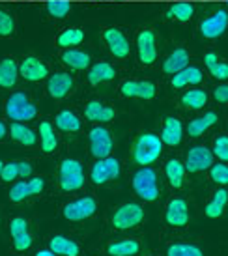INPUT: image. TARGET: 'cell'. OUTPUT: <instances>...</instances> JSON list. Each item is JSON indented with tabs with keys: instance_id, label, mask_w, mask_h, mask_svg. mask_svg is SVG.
<instances>
[{
	"instance_id": "cell-1",
	"label": "cell",
	"mask_w": 228,
	"mask_h": 256,
	"mask_svg": "<svg viewBox=\"0 0 228 256\" xmlns=\"http://www.w3.org/2000/svg\"><path fill=\"white\" fill-rule=\"evenodd\" d=\"M163 152V140L154 133H142L133 144V161L136 164H152Z\"/></svg>"
},
{
	"instance_id": "cell-2",
	"label": "cell",
	"mask_w": 228,
	"mask_h": 256,
	"mask_svg": "<svg viewBox=\"0 0 228 256\" xmlns=\"http://www.w3.org/2000/svg\"><path fill=\"white\" fill-rule=\"evenodd\" d=\"M133 189H135L136 196L142 198L144 202H154L159 196V189H157V174L154 168L142 166L140 170H136L133 176Z\"/></svg>"
},
{
	"instance_id": "cell-3",
	"label": "cell",
	"mask_w": 228,
	"mask_h": 256,
	"mask_svg": "<svg viewBox=\"0 0 228 256\" xmlns=\"http://www.w3.org/2000/svg\"><path fill=\"white\" fill-rule=\"evenodd\" d=\"M36 107L32 105V101L24 96L22 92L12 94L6 101V114L10 120L14 122H28L36 118Z\"/></svg>"
},
{
	"instance_id": "cell-4",
	"label": "cell",
	"mask_w": 228,
	"mask_h": 256,
	"mask_svg": "<svg viewBox=\"0 0 228 256\" xmlns=\"http://www.w3.org/2000/svg\"><path fill=\"white\" fill-rule=\"evenodd\" d=\"M84 185L82 164L75 159H66L60 164V187L64 191H77Z\"/></svg>"
},
{
	"instance_id": "cell-5",
	"label": "cell",
	"mask_w": 228,
	"mask_h": 256,
	"mask_svg": "<svg viewBox=\"0 0 228 256\" xmlns=\"http://www.w3.org/2000/svg\"><path fill=\"white\" fill-rule=\"evenodd\" d=\"M144 219V210L138 204H124L120 206L112 215V224L118 230H126V228H133L140 224Z\"/></svg>"
},
{
	"instance_id": "cell-6",
	"label": "cell",
	"mask_w": 228,
	"mask_h": 256,
	"mask_svg": "<svg viewBox=\"0 0 228 256\" xmlns=\"http://www.w3.org/2000/svg\"><path fill=\"white\" fill-rule=\"evenodd\" d=\"M118 174H120V163L114 157L108 156L96 161V164L92 166V172H90V178H92L94 184L103 185L107 184L108 180L118 178Z\"/></svg>"
},
{
	"instance_id": "cell-7",
	"label": "cell",
	"mask_w": 228,
	"mask_h": 256,
	"mask_svg": "<svg viewBox=\"0 0 228 256\" xmlns=\"http://www.w3.org/2000/svg\"><path fill=\"white\" fill-rule=\"evenodd\" d=\"M212 164H214V152L212 150H208L206 146H194L189 150L186 159V170L194 174V172L208 170Z\"/></svg>"
},
{
	"instance_id": "cell-8",
	"label": "cell",
	"mask_w": 228,
	"mask_h": 256,
	"mask_svg": "<svg viewBox=\"0 0 228 256\" xmlns=\"http://www.w3.org/2000/svg\"><path fill=\"white\" fill-rule=\"evenodd\" d=\"M90 152L98 159L110 156V152H112V138H110L108 129L98 126V128H94L90 131Z\"/></svg>"
},
{
	"instance_id": "cell-9",
	"label": "cell",
	"mask_w": 228,
	"mask_h": 256,
	"mask_svg": "<svg viewBox=\"0 0 228 256\" xmlns=\"http://www.w3.org/2000/svg\"><path fill=\"white\" fill-rule=\"evenodd\" d=\"M228 28V14L224 10H217L214 15H210L208 19L200 22V32L202 36L208 40H215L224 34V30Z\"/></svg>"
},
{
	"instance_id": "cell-10",
	"label": "cell",
	"mask_w": 228,
	"mask_h": 256,
	"mask_svg": "<svg viewBox=\"0 0 228 256\" xmlns=\"http://www.w3.org/2000/svg\"><path fill=\"white\" fill-rule=\"evenodd\" d=\"M136 50H138V60L144 66H152L157 58L156 49V36L150 28H144L136 36Z\"/></svg>"
},
{
	"instance_id": "cell-11",
	"label": "cell",
	"mask_w": 228,
	"mask_h": 256,
	"mask_svg": "<svg viewBox=\"0 0 228 256\" xmlns=\"http://www.w3.org/2000/svg\"><path fill=\"white\" fill-rule=\"evenodd\" d=\"M98 210V204L92 196H84V198H78L75 202H70L64 208V217L70 220H84L88 217H92Z\"/></svg>"
},
{
	"instance_id": "cell-12",
	"label": "cell",
	"mask_w": 228,
	"mask_h": 256,
	"mask_svg": "<svg viewBox=\"0 0 228 256\" xmlns=\"http://www.w3.org/2000/svg\"><path fill=\"white\" fill-rule=\"evenodd\" d=\"M103 40L108 45V50L110 54H114L116 58H128L131 54V49H129V42L128 38L124 36V32L118 28H107L103 32Z\"/></svg>"
},
{
	"instance_id": "cell-13",
	"label": "cell",
	"mask_w": 228,
	"mask_h": 256,
	"mask_svg": "<svg viewBox=\"0 0 228 256\" xmlns=\"http://www.w3.org/2000/svg\"><path fill=\"white\" fill-rule=\"evenodd\" d=\"M19 75L22 78H26V80H30V82H38V80H43L49 75V70H47V66L43 64L40 58L28 56L24 58L21 66H19Z\"/></svg>"
},
{
	"instance_id": "cell-14",
	"label": "cell",
	"mask_w": 228,
	"mask_h": 256,
	"mask_svg": "<svg viewBox=\"0 0 228 256\" xmlns=\"http://www.w3.org/2000/svg\"><path fill=\"white\" fill-rule=\"evenodd\" d=\"M120 90L126 98H140V100L156 98V84L150 80H126Z\"/></svg>"
},
{
	"instance_id": "cell-15",
	"label": "cell",
	"mask_w": 228,
	"mask_h": 256,
	"mask_svg": "<svg viewBox=\"0 0 228 256\" xmlns=\"http://www.w3.org/2000/svg\"><path fill=\"white\" fill-rule=\"evenodd\" d=\"M164 219L170 226H186L187 220H189V208H187V202L182 198H174L168 202L166 206V214H164Z\"/></svg>"
},
{
	"instance_id": "cell-16",
	"label": "cell",
	"mask_w": 228,
	"mask_h": 256,
	"mask_svg": "<svg viewBox=\"0 0 228 256\" xmlns=\"http://www.w3.org/2000/svg\"><path fill=\"white\" fill-rule=\"evenodd\" d=\"M73 88V78L68 73H54L47 82V90L49 96L54 100H62L68 94L72 92Z\"/></svg>"
},
{
	"instance_id": "cell-17",
	"label": "cell",
	"mask_w": 228,
	"mask_h": 256,
	"mask_svg": "<svg viewBox=\"0 0 228 256\" xmlns=\"http://www.w3.org/2000/svg\"><path fill=\"white\" fill-rule=\"evenodd\" d=\"M182 135H184V128H182V122L174 116H168L164 118L163 124V133H161V140L166 146H178L182 142Z\"/></svg>"
},
{
	"instance_id": "cell-18",
	"label": "cell",
	"mask_w": 228,
	"mask_h": 256,
	"mask_svg": "<svg viewBox=\"0 0 228 256\" xmlns=\"http://www.w3.org/2000/svg\"><path fill=\"white\" fill-rule=\"evenodd\" d=\"M187 66H189V52L186 49H174L168 54V58L164 60L163 72L168 73V75H176V73L182 72Z\"/></svg>"
},
{
	"instance_id": "cell-19",
	"label": "cell",
	"mask_w": 228,
	"mask_h": 256,
	"mask_svg": "<svg viewBox=\"0 0 228 256\" xmlns=\"http://www.w3.org/2000/svg\"><path fill=\"white\" fill-rule=\"evenodd\" d=\"M19 77V66L14 58H2L0 60V88H12Z\"/></svg>"
},
{
	"instance_id": "cell-20",
	"label": "cell",
	"mask_w": 228,
	"mask_h": 256,
	"mask_svg": "<svg viewBox=\"0 0 228 256\" xmlns=\"http://www.w3.org/2000/svg\"><path fill=\"white\" fill-rule=\"evenodd\" d=\"M202 80V72L194 66H187L176 75H172V86L174 88H184L187 84H198Z\"/></svg>"
},
{
	"instance_id": "cell-21",
	"label": "cell",
	"mask_w": 228,
	"mask_h": 256,
	"mask_svg": "<svg viewBox=\"0 0 228 256\" xmlns=\"http://www.w3.org/2000/svg\"><path fill=\"white\" fill-rule=\"evenodd\" d=\"M116 77V72L114 68L107 62H100V64H94L88 72V80L90 84H101V82H107V80H112Z\"/></svg>"
},
{
	"instance_id": "cell-22",
	"label": "cell",
	"mask_w": 228,
	"mask_h": 256,
	"mask_svg": "<svg viewBox=\"0 0 228 256\" xmlns=\"http://www.w3.org/2000/svg\"><path fill=\"white\" fill-rule=\"evenodd\" d=\"M164 174H166L168 184L174 189H180L184 185V178H186V164L178 161V159H170L164 166Z\"/></svg>"
},
{
	"instance_id": "cell-23",
	"label": "cell",
	"mask_w": 228,
	"mask_h": 256,
	"mask_svg": "<svg viewBox=\"0 0 228 256\" xmlns=\"http://www.w3.org/2000/svg\"><path fill=\"white\" fill-rule=\"evenodd\" d=\"M10 133H12V138L22 144V146H34L38 140L36 133L30 128H26L22 122H14L12 128H10Z\"/></svg>"
},
{
	"instance_id": "cell-24",
	"label": "cell",
	"mask_w": 228,
	"mask_h": 256,
	"mask_svg": "<svg viewBox=\"0 0 228 256\" xmlns=\"http://www.w3.org/2000/svg\"><path fill=\"white\" fill-rule=\"evenodd\" d=\"M50 250L62 256H78V245L72 240H68L64 236H54L50 240Z\"/></svg>"
},
{
	"instance_id": "cell-25",
	"label": "cell",
	"mask_w": 228,
	"mask_h": 256,
	"mask_svg": "<svg viewBox=\"0 0 228 256\" xmlns=\"http://www.w3.org/2000/svg\"><path fill=\"white\" fill-rule=\"evenodd\" d=\"M62 62L73 70H86L90 66V56L77 49H66L62 54Z\"/></svg>"
},
{
	"instance_id": "cell-26",
	"label": "cell",
	"mask_w": 228,
	"mask_h": 256,
	"mask_svg": "<svg viewBox=\"0 0 228 256\" xmlns=\"http://www.w3.org/2000/svg\"><path fill=\"white\" fill-rule=\"evenodd\" d=\"M215 122H217V114L214 112V110H210V112H206L204 116H200V118H194V120H191V124H189V136H200L204 135V131H208V129L214 126Z\"/></svg>"
},
{
	"instance_id": "cell-27",
	"label": "cell",
	"mask_w": 228,
	"mask_h": 256,
	"mask_svg": "<svg viewBox=\"0 0 228 256\" xmlns=\"http://www.w3.org/2000/svg\"><path fill=\"white\" fill-rule=\"evenodd\" d=\"M228 202V192L224 191V189H219V191H215L214 194V200L210 202L206 206V210H204V214L210 217V219H219L222 215V212H224V206H226Z\"/></svg>"
},
{
	"instance_id": "cell-28",
	"label": "cell",
	"mask_w": 228,
	"mask_h": 256,
	"mask_svg": "<svg viewBox=\"0 0 228 256\" xmlns=\"http://www.w3.org/2000/svg\"><path fill=\"white\" fill-rule=\"evenodd\" d=\"M204 64L208 66L210 73L215 78H219V80H226L228 78V64L226 62H221L215 52H208L206 56H204Z\"/></svg>"
},
{
	"instance_id": "cell-29",
	"label": "cell",
	"mask_w": 228,
	"mask_h": 256,
	"mask_svg": "<svg viewBox=\"0 0 228 256\" xmlns=\"http://www.w3.org/2000/svg\"><path fill=\"white\" fill-rule=\"evenodd\" d=\"M107 250L110 256H135L140 250V245L135 240H122V242L108 245Z\"/></svg>"
},
{
	"instance_id": "cell-30",
	"label": "cell",
	"mask_w": 228,
	"mask_h": 256,
	"mask_svg": "<svg viewBox=\"0 0 228 256\" xmlns=\"http://www.w3.org/2000/svg\"><path fill=\"white\" fill-rule=\"evenodd\" d=\"M40 138H42V150L43 152H54L58 146L56 135H54V129L49 122H42L40 124Z\"/></svg>"
},
{
	"instance_id": "cell-31",
	"label": "cell",
	"mask_w": 228,
	"mask_h": 256,
	"mask_svg": "<svg viewBox=\"0 0 228 256\" xmlns=\"http://www.w3.org/2000/svg\"><path fill=\"white\" fill-rule=\"evenodd\" d=\"M56 128L60 131H66V133H73V131H78L80 129V120L72 112V110H62L58 112L56 116Z\"/></svg>"
},
{
	"instance_id": "cell-32",
	"label": "cell",
	"mask_w": 228,
	"mask_h": 256,
	"mask_svg": "<svg viewBox=\"0 0 228 256\" xmlns=\"http://www.w3.org/2000/svg\"><path fill=\"white\" fill-rule=\"evenodd\" d=\"M84 40V32L80 28H68L64 30L60 36H58V45L64 47V49H73L75 45H80Z\"/></svg>"
},
{
	"instance_id": "cell-33",
	"label": "cell",
	"mask_w": 228,
	"mask_h": 256,
	"mask_svg": "<svg viewBox=\"0 0 228 256\" xmlns=\"http://www.w3.org/2000/svg\"><path fill=\"white\" fill-rule=\"evenodd\" d=\"M194 14V8L191 4H187V2H178V4H174V6L166 12V17L168 19H176L180 22H186L189 21Z\"/></svg>"
},
{
	"instance_id": "cell-34",
	"label": "cell",
	"mask_w": 228,
	"mask_h": 256,
	"mask_svg": "<svg viewBox=\"0 0 228 256\" xmlns=\"http://www.w3.org/2000/svg\"><path fill=\"white\" fill-rule=\"evenodd\" d=\"M182 103H184L186 107L192 108V110H198V108H202L208 103V96L204 90H189V92L182 98Z\"/></svg>"
},
{
	"instance_id": "cell-35",
	"label": "cell",
	"mask_w": 228,
	"mask_h": 256,
	"mask_svg": "<svg viewBox=\"0 0 228 256\" xmlns=\"http://www.w3.org/2000/svg\"><path fill=\"white\" fill-rule=\"evenodd\" d=\"M168 256H204L202 250L196 245H187V243H176L168 247Z\"/></svg>"
},
{
	"instance_id": "cell-36",
	"label": "cell",
	"mask_w": 228,
	"mask_h": 256,
	"mask_svg": "<svg viewBox=\"0 0 228 256\" xmlns=\"http://www.w3.org/2000/svg\"><path fill=\"white\" fill-rule=\"evenodd\" d=\"M47 12L54 19H64L66 15L72 12V6L68 2H62V0H50L47 4Z\"/></svg>"
},
{
	"instance_id": "cell-37",
	"label": "cell",
	"mask_w": 228,
	"mask_h": 256,
	"mask_svg": "<svg viewBox=\"0 0 228 256\" xmlns=\"http://www.w3.org/2000/svg\"><path fill=\"white\" fill-rule=\"evenodd\" d=\"M210 178L215 184H221V185H228V166L222 163L212 164L210 166Z\"/></svg>"
},
{
	"instance_id": "cell-38",
	"label": "cell",
	"mask_w": 228,
	"mask_h": 256,
	"mask_svg": "<svg viewBox=\"0 0 228 256\" xmlns=\"http://www.w3.org/2000/svg\"><path fill=\"white\" fill-rule=\"evenodd\" d=\"M30 194V187H28V182L24 184V182H19V184H15L12 187V191H10V200L12 202H21V200L28 198Z\"/></svg>"
},
{
	"instance_id": "cell-39",
	"label": "cell",
	"mask_w": 228,
	"mask_h": 256,
	"mask_svg": "<svg viewBox=\"0 0 228 256\" xmlns=\"http://www.w3.org/2000/svg\"><path fill=\"white\" fill-rule=\"evenodd\" d=\"M14 30H15L14 17L0 8V36H4V38L12 36V34H14Z\"/></svg>"
},
{
	"instance_id": "cell-40",
	"label": "cell",
	"mask_w": 228,
	"mask_h": 256,
	"mask_svg": "<svg viewBox=\"0 0 228 256\" xmlns=\"http://www.w3.org/2000/svg\"><path fill=\"white\" fill-rule=\"evenodd\" d=\"M214 156L219 157L221 161H228V136L226 135H221L215 138Z\"/></svg>"
},
{
	"instance_id": "cell-41",
	"label": "cell",
	"mask_w": 228,
	"mask_h": 256,
	"mask_svg": "<svg viewBox=\"0 0 228 256\" xmlns=\"http://www.w3.org/2000/svg\"><path fill=\"white\" fill-rule=\"evenodd\" d=\"M0 178L4 180V182H14L15 178H19V163L4 164V168L0 172Z\"/></svg>"
},
{
	"instance_id": "cell-42",
	"label": "cell",
	"mask_w": 228,
	"mask_h": 256,
	"mask_svg": "<svg viewBox=\"0 0 228 256\" xmlns=\"http://www.w3.org/2000/svg\"><path fill=\"white\" fill-rule=\"evenodd\" d=\"M30 245H32V238H30L28 232H22V234L14 236V247H15V250L22 252V250L28 249Z\"/></svg>"
},
{
	"instance_id": "cell-43",
	"label": "cell",
	"mask_w": 228,
	"mask_h": 256,
	"mask_svg": "<svg viewBox=\"0 0 228 256\" xmlns=\"http://www.w3.org/2000/svg\"><path fill=\"white\" fill-rule=\"evenodd\" d=\"M103 107H105V105L100 103V101H90V103L86 105V110H84L86 118L92 122H98L100 120V112L103 110Z\"/></svg>"
},
{
	"instance_id": "cell-44",
	"label": "cell",
	"mask_w": 228,
	"mask_h": 256,
	"mask_svg": "<svg viewBox=\"0 0 228 256\" xmlns=\"http://www.w3.org/2000/svg\"><path fill=\"white\" fill-rule=\"evenodd\" d=\"M10 232H12V238L17 234H22V232H28V222L22 217H15L12 222H10Z\"/></svg>"
},
{
	"instance_id": "cell-45",
	"label": "cell",
	"mask_w": 228,
	"mask_h": 256,
	"mask_svg": "<svg viewBox=\"0 0 228 256\" xmlns=\"http://www.w3.org/2000/svg\"><path fill=\"white\" fill-rule=\"evenodd\" d=\"M214 98L217 103H228V84L217 86L214 90Z\"/></svg>"
},
{
	"instance_id": "cell-46",
	"label": "cell",
	"mask_w": 228,
	"mask_h": 256,
	"mask_svg": "<svg viewBox=\"0 0 228 256\" xmlns=\"http://www.w3.org/2000/svg\"><path fill=\"white\" fill-rule=\"evenodd\" d=\"M43 185H45L43 178H32L28 182L30 192H32V194H38V192H42L43 191Z\"/></svg>"
},
{
	"instance_id": "cell-47",
	"label": "cell",
	"mask_w": 228,
	"mask_h": 256,
	"mask_svg": "<svg viewBox=\"0 0 228 256\" xmlns=\"http://www.w3.org/2000/svg\"><path fill=\"white\" fill-rule=\"evenodd\" d=\"M114 118V108L103 107V110L100 112V120L98 122H110Z\"/></svg>"
},
{
	"instance_id": "cell-48",
	"label": "cell",
	"mask_w": 228,
	"mask_h": 256,
	"mask_svg": "<svg viewBox=\"0 0 228 256\" xmlns=\"http://www.w3.org/2000/svg\"><path fill=\"white\" fill-rule=\"evenodd\" d=\"M30 174H32V166H30V163H26V161L19 163V176H21V178H28Z\"/></svg>"
},
{
	"instance_id": "cell-49",
	"label": "cell",
	"mask_w": 228,
	"mask_h": 256,
	"mask_svg": "<svg viewBox=\"0 0 228 256\" xmlns=\"http://www.w3.org/2000/svg\"><path fill=\"white\" fill-rule=\"evenodd\" d=\"M36 256H56V252H52V250H40Z\"/></svg>"
},
{
	"instance_id": "cell-50",
	"label": "cell",
	"mask_w": 228,
	"mask_h": 256,
	"mask_svg": "<svg viewBox=\"0 0 228 256\" xmlns=\"http://www.w3.org/2000/svg\"><path fill=\"white\" fill-rule=\"evenodd\" d=\"M4 135H6V126H4L2 122H0V140L4 138Z\"/></svg>"
},
{
	"instance_id": "cell-51",
	"label": "cell",
	"mask_w": 228,
	"mask_h": 256,
	"mask_svg": "<svg viewBox=\"0 0 228 256\" xmlns=\"http://www.w3.org/2000/svg\"><path fill=\"white\" fill-rule=\"evenodd\" d=\"M2 168H4V163H2V161H0V172H2Z\"/></svg>"
}]
</instances>
